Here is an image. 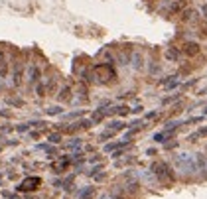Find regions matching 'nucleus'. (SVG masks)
<instances>
[{"mask_svg":"<svg viewBox=\"0 0 207 199\" xmlns=\"http://www.w3.org/2000/svg\"><path fill=\"white\" fill-rule=\"evenodd\" d=\"M178 164L182 166V170H184V171H195V170H197L193 158H189V156H179L178 158Z\"/></svg>","mask_w":207,"mask_h":199,"instance_id":"obj_1","label":"nucleus"},{"mask_svg":"<svg viewBox=\"0 0 207 199\" xmlns=\"http://www.w3.org/2000/svg\"><path fill=\"white\" fill-rule=\"evenodd\" d=\"M38 185H40V177H28L24 183H20L18 189L20 191H32V189H36Z\"/></svg>","mask_w":207,"mask_h":199,"instance_id":"obj_2","label":"nucleus"},{"mask_svg":"<svg viewBox=\"0 0 207 199\" xmlns=\"http://www.w3.org/2000/svg\"><path fill=\"white\" fill-rule=\"evenodd\" d=\"M152 170L156 171V175H158L160 180H164L166 175H172V174H170V170H168V166H166V164H154V168H152Z\"/></svg>","mask_w":207,"mask_h":199,"instance_id":"obj_3","label":"nucleus"},{"mask_svg":"<svg viewBox=\"0 0 207 199\" xmlns=\"http://www.w3.org/2000/svg\"><path fill=\"white\" fill-rule=\"evenodd\" d=\"M184 51L188 53V55H195V53H199V45L195 42H188L184 45Z\"/></svg>","mask_w":207,"mask_h":199,"instance_id":"obj_4","label":"nucleus"},{"mask_svg":"<svg viewBox=\"0 0 207 199\" xmlns=\"http://www.w3.org/2000/svg\"><path fill=\"white\" fill-rule=\"evenodd\" d=\"M184 6H185V2H176V4L172 6V14H174V12H179V10L184 8Z\"/></svg>","mask_w":207,"mask_h":199,"instance_id":"obj_5","label":"nucleus"},{"mask_svg":"<svg viewBox=\"0 0 207 199\" xmlns=\"http://www.w3.org/2000/svg\"><path fill=\"white\" fill-rule=\"evenodd\" d=\"M166 57H168V59H178V51H176V49H168Z\"/></svg>","mask_w":207,"mask_h":199,"instance_id":"obj_6","label":"nucleus"},{"mask_svg":"<svg viewBox=\"0 0 207 199\" xmlns=\"http://www.w3.org/2000/svg\"><path fill=\"white\" fill-rule=\"evenodd\" d=\"M59 99H69V89H63L61 95H59Z\"/></svg>","mask_w":207,"mask_h":199,"instance_id":"obj_7","label":"nucleus"},{"mask_svg":"<svg viewBox=\"0 0 207 199\" xmlns=\"http://www.w3.org/2000/svg\"><path fill=\"white\" fill-rule=\"evenodd\" d=\"M201 12H203V14H205V18H207V4H205V6H203V8H201Z\"/></svg>","mask_w":207,"mask_h":199,"instance_id":"obj_8","label":"nucleus"}]
</instances>
